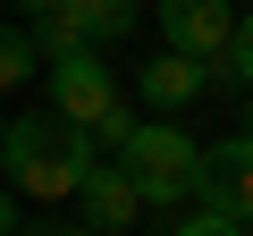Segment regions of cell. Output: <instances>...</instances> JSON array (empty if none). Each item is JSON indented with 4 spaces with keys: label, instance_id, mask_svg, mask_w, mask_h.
<instances>
[{
    "label": "cell",
    "instance_id": "obj_1",
    "mask_svg": "<svg viewBox=\"0 0 253 236\" xmlns=\"http://www.w3.org/2000/svg\"><path fill=\"white\" fill-rule=\"evenodd\" d=\"M93 160H101V152H93V135H84V127H68L59 110H26V118H9V135H0L9 194H34V202L76 194Z\"/></svg>",
    "mask_w": 253,
    "mask_h": 236
},
{
    "label": "cell",
    "instance_id": "obj_2",
    "mask_svg": "<svg viewBox=\"0 0 253 236\" xmlns=\"http://www.w3.org/2000/svg\"><path fill=\"white\" fill-rule=\"evenodd\" d=\"M110 160L126 169V186H135V202H144V211H177V202H194L203 144L177 127V118H135V135H126Z\"/></svg>",
    "mask_w": 253,
    "mask_h": 236
},
{
    "label": "cell",
    "instance_id": "obj_3",
    "mask_svg": "<svg viewBox=\"0 0 253 236\" xmlns=\"http://www.w3.org/2000/svg\"><path fill=\"white\" fill-rule=\"evenodd\" d=\"M42 76H51V110L68 118V127H84V135L118 110V76H110L101 51H68V59H51Z\"/></svg>",
    "mask_w": 253,
    "mask_h": 236
},
{
    "label": "cell",
    "instance_id": "obj_4",
    "mask_svg": "<svg viewBox=\"0 0 253 236\" xmlns=\"http://www.w3.org/2000/svg\"><path fill=\"white\" fill-rule=\"evenodd\" d=\"M194 194L203 211L253 228V135H228V144H203V169H194Z\"/></svg>",
    "mask_w": 253,
    "mask_h": 236
},
{
    "label": "cell",
    "instance_id": "obj_5",
    "mask_svg": "<svg viewBox=\"0 0 253 236\" xmlns=\"http://www.w3.org/2000/svg\"><path fill=\"white\" fill-rule=\"evenodd\" d=\"M161 34L186 59H219L236 34V0H161Z\"/></svg>",
    "mask_w": 253,
    "mask_h": 236
},
{
    "label": "cell",
    "instance_id": "obj_6",
    "mask_svg": "<svg viewBox=\"0 0 253 236\" xmlns=\"http://www.w3.org/2000/svg\"><path fill=\"white\" fill-rule=\"evenodd\" d=\"M203 93H211V68L186 59V51H152V59L135 68V101H152L161 118H177V110L203 101Z\"/></svg>",
    "mask_w": 253,
    "mask_h": 236
},
{
    "label": "cell",
    "instance_id": "obj_7",
    "mask_svg": "<svg viewBox=\"0 0 253 236\" xmlns=\"http://www.w3.org/2000/svg\"><path fill=\"white\" fill-rule=\"evenodd\" d=\"M76 194H84V228H101V236H118V228H135V211H144V202H135V186H126V169H118V160H93Z\"/></svg>",
    "mask_w": 253,
    "mask_h": 236
},
{
    "label": "cell",
    "instance_id": "obj_8",
    "mask_svg": "<svg viewBox=\"0 0 253 236\" xmlns=\"http://www.w3.org/2000/svg\"><path fill=\"white\" fill-rule=\"evenodd\" d=\"M59 17L84 34V51H110L118 34H135V17H144V0H59Z\"/></svg>",
    "mask_w": 253,
    "mask_h": 236
},
{
    "label": "cell",
    "instance_id": "obj_9",
    "mask_svg": "<svg viewBox=\"0 0 253 236\" xmlns=\"http://www.w3.org/2000/svg\"><path fill=\"white\" fill-rule=\"evenodd\" d=\"M203 68H211V93H219V84H245V93H253V9L236 17L228 51H219V59H203Z\"/></svg>",
    "mask_w": 253,
    "mask_h": 236
},
{
    "label": "cell",
    "instance_id": "obj_10",
    "mask_svg": "<svg viewBox=\"0 0 253 236\" xmlns=\"http://www.w3.org/2000/svg\"><path fill=\"white\" fill-rule=\"evenodd\" d=\"M34 68H42V51H34V26H0V93L34 84Z\"/></svg>",
    "mask_w": 253,
    "mask_h": 236
},
{
    "label": "cell",
    "instance_id": "obj_11",
    "mask_svg": "<svg viewBox=\"0 0 253 236\" xmlns=\"http://www.w3.org/2000/svg\"><path fill=\"white\" fill-rule=\"evenodd\" d=\"M169 236H253V228H236V219H219V211H186Z\"/></svg>",
    "mask_w": 253,
    "mask_h": 236
},
{
    "label": "cell",
    "instance_id": "obj_12",
    "mask_svg": "<svg viewBox=\"0 0 253 236\" xmlns=\"http://www.w3.org/2000/svg\"><path fill=\"white\" fill-rule=\"evenodd\" d=\"M126 135H135V110H126V101H118V110H110V118H101V127H93V144H110V152H118V144H126Z\"/></svg>",
    "mask_w": 253,
    "mask_h": 236
},
{
    "label": "cell",
    "instance_id": "obj_13",
    "mask_svg": "<svg viewBox=\"0 0 253 236\" xmlns=\"http://www.w3.org/2000/svg\"><path fill=\"white\" fill-rule=\"evenodd\" d=\"M0 236H17V194L0 186Z\"/></svg>",
    "mask_w": 253,
    "mask_h": 236
},
{
    "label": "cell",
    "instance_id": "obj_14",
    "mask_svg": "<svg viewBox=\"0 0 253 236\" xmlns=\"http://www.w3.org/2000/svg\"><path fill=\"white\" fill-rule=\"evenodd\" d=\"M34 236H101V228H34Z\"/></svg>",
    "mask_w": 253,
    "mask_h": 236
},
{
    "label": "cell",
    "instance_id": "obj_15",
    "mask_svg": "<svg viewBox=\"0 0 253 236\" xmlns=\"http://www.w3.org/2000/svg\"><path fill=\"white\" fill-rule=\"evenodd\" d=\"M17 9H34V17H51V9H59V0H17Z\"/></svg>",
    "mask_w": 253,
    "mask_h": 236
},
{
    "label": "cell",
    "instance_id": "obj_16",
    "mask_svg": "<svg viewBox=\"0 0 253 236\" xmlns=\"http://www.w3.org/2000/svg\"><path fill=\"white\" fill-rule=\"evenodd\" d=\"M245 135H253V101H245Z\"/></svg>",
    "mask_w": 253,
    "mask_h": 236
},
{
    "label": "cell",
    "instance_id": "obj_17",
    "mask_svg": "<svg viewBox=\"0 0 253 236\" xmlns=\"http://www.w3.org/2000/svg\"><path fill=\"white\" fill-rule=\"evenodd\" d=\"M0 135H9V118H0Z\"/></svg>",
    "mask_w": 253,
    "mask_h": 236
},
{
    "label": "cell",
    "instance_id": "obj_18",
    "mask_svg": "<svg viewBox=\"0 0 253 236\" xmlns=\"http://www.w3.org/2000/svg\"><path fill=\"white\" fill-rule=\"evenodd\" d=\"M17 236H26V228H17Z\"/></svg>",
    "mask_w": 253,
    "mask_h": 236
}]
</instances>
